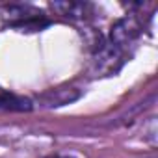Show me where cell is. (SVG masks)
Listing matches in <instances>:
<instances>
[{"mask_svg":"<svg viewBox=\"0 0 158 158\" xmlns=\"http://www.w3.org/2000/svg\"><path fill=\"white\" fill-rule=\"evenodd\" d=\"M6 21L11 28H17L21 32H37L50 24L47 15L32 6H8L6 8Z\"/></svg>","mask_w":158,"mask_h":158,"instance_id":"6da1fadb","label":"cell"},{"mask_svg":"<svg viewBox=\"0 0 158 158\" xmlns=\"http://www.w3.org/2000/svg\"><path fill=\"white\" fill-rule=\"evenodd\" d=\"M145 28V21L138 15V13H132V15H127L119 21H115L110 28V41L108 45H112L114 48L125 52V48L128 45H132L139 34L143 32Z\"/></svg>","mask_w":158,"mask_h":158,"instance_id":"7a4b0ae2","label":"cell"},{"mask_svg":"<svg viewBox=\"0 0 158 158\" xmlns=\"http://www.w3.org/2000/svg\"><path fill=\"white\" fill-rule=\"evenodd\" d=\"M50 8L54 11H58L61 17H67L71 21H86L95 11L89 2H74V0H67V2H52Z\"/></svg>","mask_w":158,"mask_h":158,"instance_id":"3957f363","label":"cell"},{"mask_svg":"<svg viewBox=\"0 0 158 158\" xmlns=\"http://www.w3.org/2000/svg\"><path fill=\"white\" fill-rule=\"evenodd\" d=\"M34 108V102L26 97L0 91V110L2 112H30Z\"/></svg>","mask_w":158,"mask_h":158,"instance_id":"277c9868","label":"cell"},{"mask_svg":"<svg viewBox=\"0 0 158 158\" xmlns=\"http://www.w3.org/2000/svg\"><path fill=\"white\" fill-rule=\"evenodd\" d=\"M80 97V91L74 89V88H60V89H52L48 93H45L41 97V101L45 102V106H63L69 104L73 101H76Z\"/></svg>","mask_w":158,"mask_h":158,"instance_id":"5b68a950","label":"cell"},{"mask_svg":"<svg viewBox=\"0 0 158 158\" xmlns=\"http://www.w3.org/2000/svg\"><path fill=\"white\" fill-rule=\"evenodd\" d=\"M47 158H69V156H47Z\"/></svg>","mask_w":158,"mask_h":158,"instance_id":"8992f818","label":"cell"},{"mask_svg":"<svg viewBox=\"0 0 158 158\" xmlns=\"http://www.w3.org/2000/svg\"><path fill=\"white\" fill-rule=\"evenodd\" d=\"M151 158H154V156H151Z\"/></svg>","mask_w":158,"mask_h":158,"instance_id":"52a82bcc","label":"cell"}]
</instances>
